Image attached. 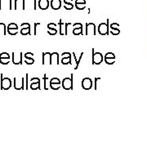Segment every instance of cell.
<instances>
[{
    "instance_id": "6da1fadb",
    "label": "cell",
    "mask_w": 147,
    "mask_h": 147,
    "mask_svg": "<svg viewBox=\"0 0 147 147\" xmlns=\"http://www.w3.org/2000/svg\"><path fill=\"white\" fill-rule=\"evenodd\" d=\"M73 74H70V77L64 78L61 83V86L65 90H72L73 89Z\"/></svg>"
},
{
    "instance_id": "7a4b0ae2",
    "label": "cell",
    "mask_w": 147,
    "mask_h": 147,
    "mask_svg": "<svg viewBox=\"0 0 147 147\" xmlns=\"http://www.w3.org/2000/svg\"><path fill=\"white\" fill-rule=\"evenodd\" d=\"M11 80L7 77H3V74H1V89L8 90L11 87Z\"/></svg>"
},
{
    "instance_id": "3957f363",
    "label": "cell",
    "mask_w": 147,
    "mask_h": 147,
    "mask_svg": "<svg viewBox=\"0 0 147 147\" xmlns=\"http://www.w3.org/2000/svg\"><path fill=\"white\" fill-rule=\"evenodd\" d=\"M13 84H14V88L16 90H24L25 88L24 77H15Z\"/></svg>"
},
{
    "instance_id": "277c9868",
    "label": "cell",
    "mask_w": 147,
    "mask_h": 147,
    "mask_svg": "<svg viewBox=\"0 0 147 147\" xmlns=\"http://www.w3.org/2000/svg\"><path fill=\"white\" fill-rule=\"evenodd\" d=\"M104 60V57L100 53H95L94 48H92V64L93 65H100Z\"/></svg>"
},
{
    "instance_id": "5b68a950",
    "label": "cell",
    "mask_w": 147,
    "mask_h": 147,
    "mask_svg": "<svg viewBox=\"0 0 147 147\" xmlns=\"http://www.w3.org/2000/svg\"><path fill=\"white\" fill-rule=\"evenodd\" d=\"M11 61L14 65H22L23 63V53H19L18 54L12 53L11 54Z\"/></svg>"
},
{
    "instance_id": "8992f818",
    "label": "cell",
    "mask_w": 147,
    "mask_h": 147,
    "mask_svg": "<svg viewBox=\"0 0 147 147\" xmlns=\"http://www.w3.org/2000/svg\"><path fill=\"white\" fill-rule=\"evenodd\" d=\"M109 20H107V23H100L98 26V33L100 35H106L109 34Z\"/></svg>"
},
{
    "instance_id": "52a82bcc",
    "label": "cell",
    "mask_w": 147,
    "mask_h": 147,
    "mask_svg": "<svg viewBox=\"0 0 147 147\" xmlns=\"http://www.w3.org/2000/svg\"><path fill=\"white\" fill-rule=\"evenodd\" d=\"M50 84V88L53 90H58L59 88H61V80L58 78H56V77H54L50 80V84Z\"/></svg>"
},
{
    "instance_id": "ba28073f",
    "label": "cell",
    "mask_w": 147,
    "mask_h": 147,
    "mask_svg": "<svg viewBox=\"0 0 147 147\" xmlns=\"http://www.w3.org/2000/svg\"><path fill=\"white\" fill-rule=\"evenodd\" d=\"M86 35H96V26L94 23L86 24Z\"/></svg>"
},
{
    "instance_id": "9c48e42d",
    "label": "cell",
    "mask_w": 147,
    "mask_h": 147,
    "mask_svg": "<svg viewBox=\"0 0 147 147\" xmlns=\"http://www.w3.org/2000/svg\"><path fill=\"white\" fill-rule=\"evenodd\" d=\"M92 80L88 77H85L82 80V88L84 90H90L92 88Z\"/></svg>"
},
{
    "instance_id": "30bf717a",
    "label": "cell",
    "mask_w": 147,
    "mask_h": 147,
    "mask_svg": "<svg viewBox=\"0 0 147 147\" xmlns=\"http://www.w3.org/2000/svg\"><path fill=\"white\" fill-rule=\"evenodd\" d=\"M30 88L31 90H38L40 89V79L37 77L32 78L30 79Z\"/></svg>"
},
{
    "instance_id": "8fae6325",
    "label": "cell",
    "mask_w": 147,
    "mask_h": 147,
    "mask_svg": "<svg viewBox=\"0 0 147 147\" xmlns=\"http://www.w3.org/2000/svg\"><path fill=\"white\" fill-rule=\"evenodd\" d=\"M105 63L108 65H113L115 61V55L112 53H107L104 57Z\"/></svg>"
},
{
    "instance_id": "7c38bea8",
    "label": "cell",
    "mask_w": 147,
    "mask_h": 147,
    "mask_svg": "<svg viewBox=\"0 0 147 147\" xmlns=\"http://www.w3.org/2000/svg\"><path fill=\"white\" fill-rule=\"evenodd\" d=\"M61 63L63 65H71V54L68 52H65L61 55Z\"/></svg>"
},
{
    "instance_id": "4fadbf2b",
    "label": "cell",
    "mask_w": 147,
    "mask_h": 147,
    "mask_svg": "<svg viewBox=\"0 0 147 147\" xmlns=\"http://www.w3.org/2000/svg\"><path fill=\"white\" fill-rule=\"evenodd\" d=\"M50 6L53 10H59L61 7V0H51Z\"/></svg>"
},
{
    "instance_id": "5bb4252c",
    "label": "cell",
    "mask_w": 147,
    "mask_h": 147,
    "mask_svg": "<svg viewBox=\"0 0 147 147\" xmlns=\"http://www.w3.org/2000/svg\"><path fill=\"white\" fill-rule=\"evenodd\" d=\"M38 5L41 10H47L49 7V0H39Z\"/></svg>"
},
{
    "instance_id": "9a60e30c",
    "label": "cell",
    "mask_w": 147,
    "mask_h": 147,
    "mask_svg": "<svg viewBox=\"0 0 147 147\" xmlns=\"http://www.w3.org/2000/svg\"><path fill=\"white\" fill-rule=\"evenodd\" d=\"M59 54L57 53H51V60H50V65H59Z\"/></svg>"
},
{
    "instance_id": "2e32d148",
    "label": "cell",
    "mask_w": 147,
    "mask_h": 147,
    "mask_svg": "<svg viewBox=\"0 0 147 147\" xmlns=\"http://www.w3.org/2000/svg\"><path fill=\"white\" fill-rule=\"evenodd\" d=\"M15 10H25V0H15Z\"/></svg>"
},
{
    "instance_id": "e0dca14e",
    "label": "cell",
    "mask_w": 147,
    "mask_h": 147,
    "mask_svg": "<svg viewBox=\"0 0 147 147\" xmlns=\"http://www.w3.org/2000/svg\"><path fill=\"white\" fill-rule=\"evenodd\" d=\"M50 60H51V53H42V65H46V64L50 65Z\"/></svg>"
},
{
    "instance_id": "ac0fdd59",
    "label": "cell",
    "mask_w": 147,
    "mask_h": 147,
    "mask_svg": "<svg viewBox=\"0 0 147 147\" xmlns=\"http://www.w3.org/2000/svg\"><path fill=\"white\" fill-rule=\"evenodd\" d=\"M110 27H111V34H114V35H118L119 34V25L118 24H116V23H113L111 26H110Z\"/></svg>"
},
{
    "instance_id": "d6986e66",
    "label": "cell",
    "mask_w": 147,
    "mask_h": 147,
    "mask_svg": "<svg viewBox=\"0 0 147 147\" xmlns=\"http://www.w3.org/2000/svg\"><path fill=\"white\" fill-rule=\"evenodd\" d=\"M64 23H62V21L61 20H60L59 21V27H60V34L61 35H65V29L64 28L63 29V26H64Z\"/></svg>"
},
{
    "instance_id": "ffe728a7",
    "label": "cell",
    "mask_w": 147,
    "mask_h": 147,
    "mask_svg": "<svg viewBox=\"0 0 147 147\" xmlns=\"http://www.w3.org/2000/svg\"><path fill=\"white\" fill-rule=\"evenodd\" d=\"M74 55V60H75V62H76V66H75V68L74 69H77L79 68V63H80V61L82 60V57H83V55H84V53H82L80 54V57H79V59H77L76 57V56H75V53H73Z\"/></svg>"
},
{
    "instance_id": "44dd1931",
    "label": "cell",
    "mask_w": 147,
    "mask_h": 147,
    "mask_svg": "<svg viewBox=\"0 0 147 147\" xmlns=\"http://www.w3.org/2000/svg\"><path fill=\"white\" fill-rule=\"evenodd\" d=\"M6 30V26L4 23H0V34L2 35H6L7 34Z\"/></svg>"
},
{
    "instance_id": "7402d4cb",
    "label": "cell",
    "mask_w": 147,
    "mask_h": 147,
    "mask_svg": "<svg viewBox=\"0 0 147 147\" xmlns=\"http://www.w3.org/2000/svg\"><path fill=\"white\" fill-rule=\"evenodd\" d=\"M83 34V28H74L73 34L74 35H79V34Z\"/></svg>"
},
{
    "instance_id": "603a6c76",
    "label": "cell",
    "mask_w": 147,
    "mask_h": 147,
    "mask_svg": "<svg viewBox=\"0 0 147 147\" xmlns=\"http://www.w3.org/2000/svg\"><path fill=\"white\" fill-rule=\"evenodd\" d=\"M11 61V57H7V58H0V63L2 65H7L9 64Z\"/></svg>"
},
{
    "instance_id": "cb8c5ba5",
    "label": "cell",
    "mask_w": 147,
    "mask_h": 147,
    "mask_svg": "<svg viewBox=\"0 0 147 147\" xmlns=\"http://www.w3.org/2000/svg\"><path fill=\"white\" fill-rule=\"evenodd\" d=\"M25 63L26 65H33L34 63V59L33 57L25 58Z\"/></svg>"
},
{
    "instance_id": "d4e9b609",
    "label": "cell",
    "mask_w": 147,
    "mask_h": 147,
    "mask_svg": "<svg viewBox=\"0 0 147 147\" xmlns=\"http://www.w3.org/2000/svg\"><path fill=\"white\" fill-rule=\"evenodd\" d=\"M21 34H22V35H27V34H30V28L21 29Z\"/></svg>"
},
{
    "instance_id": "484cf974",
    "label": "cell",
    "mask_w": 147,
    "mask_h": 147,
    "mask_svg": "<svg viewBox=\"0 0 147 147\" xmlns=\"http://www.w3.org/2000/svg\"><path fill=\"white\" fill-rule=\"evenodd\" d=\"M7 33L10 35H16L18 33V30L17 29H7Z\"/></svg>"
},
{
    "instance_id": "4316f807",
    "label": "cell",
    "mask_w": 147,
    "mask_h": 147,
    "mask_svg": "<svg viewBox=\"0 0 147 147\" xmlns=\"http://www.w3.org/2000/svg\"><path fill=\"white\" fill-rule=\"evenodd\" d=\"M42 79H43V82H44V84H43V85H44V89L45 90H48V88H47V80H49V78H47V74H44V76L42 77Z\"/></svg>"
},
{
    "instance_id": "83f0119b",
    "label": "cell",
    "mask_w": 147,
    "mask_h": 147,
    "mask_svg": "<svg viewBox=\"0 0 147 147\" xmlns=\"http://www.w3.org/2000/svg\"><path fill=\"white\" fill-rule=\"evenodd\" d=\"M64 7H65V9H66V10H72L74 8V5L72 3H65V5H64Z\"/></svg>"
},
{
    "instance_id": "f1b7e54d",
    "label": "cell",
    "mask_w": 147,
    "mask_h": 147,
    "mask_svg": "<svg viewBox=\"0 0 147 147\" xmlns=\"http://www.w3.org/2000/svg\"><path fill=\"white\" fill-rule=\"evenodd\" d=\"M47 34H49L50 35H56L57 34V29H48Z\"/></svg>"
},
{
    "instance_id": "f546056e",
    "label": "cell",
    "mask_w": 147,
    "mask_h": 147,
    "mask_svg": "<svg viewBox=\"0 0 147 147\" xmlns=\"http://www.w3.org/2000/svg\"><path fill=\"white\" fill-rule=\"evenodd\" d=\"M75 7L78 10H84L86 7V4H79V3H75Z\"/></svg>"
},
{
    "instance_id": "4dcf8cb0",
    "label": "cell",
    "mask_w": 147,
    "mask_h": 147,
    "mask_svg": "<svg viewBox=\"0 0 147 147\" xmlns=\"http://www.w3.org/2000/svg\"><path fill=\"white\" fill-rule=\"evenodd\" d=\"M7 29H17L18 30V26L16 25V23H10L7 26Z\"/></svg>"
},
{
    "instance_id": "1f68e13d",
    "label": "cell",
    "mask_w": 147,
    "mask_h": 147,
    "mask_svg": "<svg viewBox=\"0 0 147 147\" xmlns=\"http://www.w3.org/2000/svg\"><path fill=\"white\" fill-rule=\"evenodd\" d=\"M57 24H55V23H49L48 25H47V28L48 29H57Z\"/></svg>"
},
{
    "instance_id": "d6a6232c",
    "label": "cell",
    "mask_w": 147,
    "mask_h": 147,
    "mask_svg": "<svg viewBox=\"0 0 147 147\" xmlns=\"http://www.w3.org/2000/svg\"><path fill=\"white\" fill-rule=\"evenodd\" d=\"M21 29H26V28H30V25L29 23H22L21 25Z\"/></svg>"
},
{
    "instance_id": "836d02e7",
    "label": "cell",
    "mask_w": 147,
    "mask_h": 147,
    "mask_svg": "<svg viewBox=\"0 0 147 147\" xmlns=\"http://www.w3.org/2000/svg\"><path fill=\"white\" fill-rule=\"evenodd\" d=\"M10 57V55L7 53H3L0 54V58H7Z\"/></svg>"
},
{
    "instance_id": "e575fe53",
    "label": "cell",
    "mask_w": 147,
    "mask_h": 147,
    "mask_svg": "<svg viewBox=\"0 0 147 147\" xmlns=\"http://www.w3.org/2000/svg\"><path fill=\"white\" fill-rule=\"evenodd\" d=\"M74 28H83V25L81 23H74L73 25Z\"/></svg>"
},
{
    "instance_id": "d590c367",
    "label": "cell",
    "mask_w": 147,
    "mask_h": 147,
    "mask_svg": "<svg viewBox=\"0 0 147 147\" xmlns=\"http://www.w3.org/2000/svg\"><path fill=\"white\" fill-rule=\"evenodd\" d=\"M75 3H79V4H86V0H75Z\"/></svg>"
},
{
    "instance_id": "8d00e7d4",
    "label": "cell",
    "mask_w": 147,
    "mask_h": 147,
    "mask_svg": "<svg viewBox=\"0 0 147 147\" xmlns=\"http://www.w3.org/2000/svg\"><path fill=\"white\" fill-rule=\"evenodd\" d=\"M25 58H27V57H34V54L32 53H26L25 54Z\"/></svg>"
},
{
    "instance_id": "74e56055",
    "label": "cell",
    "mask_w": 147,
    "mask_h": 147,
    "mask_svg": "<svg viewBox=\"0 0 147 147\" xmlns=\"http://www.w3.org/2000/svg\"><path fill=\"white\" fill-rule=\"evenodd\" d=\"M101 79V78H100V77H96L95 78V90H96L97 89V84H96V82L98 81V80H100Z\"/></svg>"
},
{
    "instance_id": "f35d334b",
    "label": "cell",
    "mask_w": 147,
    "mask_h": 147,
    "mask_svg": "<svg viewBox=\"0 0 147 147\" xmlns=\"http://www.w3.org/2000/svg\"><path fill=\"white\" fill-rule=\"evenodd\" d=\"M26 89L28 90L29 89V78H28V77H29V74H26Z\"/></svg>"
},
{
    "instance_id": "ab89813d",
    "label": "cell",
    "mask_w": 147,
    "mask_h": 147,
    "mask_svg": "<svg viewBox=\"0 0 147 147\" xmlns=\"http://www.w3.org/2000/svg\"><path fill=\"white\" fill-rule=\"evenodd\" d=\"M38 25H40V23H34V35H36V27L38 26Z\"/></svg>"
},
{
    "instance_id": "60d3db41",
    "label": "cell",
    "mask_w": 147,
    "mask_h": 147,
    "mask_svg": "<svg viewBox=\"0 0 147 147\" xmlns=\"http://www.w3.org/2000/svg\"><path fill=\"white\" fill-rule=\"evenodd\" d=\"M73 0H64V3H72Z\"/></svg>"
},
{
    "instance_id": "b9f144b4",
    "label": "cell",
    "mask_w": 147,
    "mask_h": 147,
    "mask_svg": "<svg viewBox=\"0 0 147 147\" xmlns=\"http://www.w3.org/2000/svg\"><path fill=\"white\" fill-rule=\"evenodd\" d=\"M34 9L36 10V0H34Z\"/></svg>"
},
{
    "instance_id": "7bdbcfd3",
    "label": "cell",
    "mask_w": 147,
    "mask_h": 147,
    "mask_svg": "<svg viewBox=\"0 0 147 147\" xmlns=\"http://www.w3.org/2000/svg\"><path fill=\"white\" fill-rule=\"evenodd\" d=\"M12 9V7H11V0H10V10Z\"/></svg>"
},
{
    "instance_id": "ee69618b",
    "label": "cell",
    "mask_w": 147,
    "mask_h": 147,
    "mask_svg": "<svg viewBox=\"0 0 147 147\" xmlns=\"http://www.w3.org/2000/svg\"><path fill=\"white\" fill-rule=\"evenodd\" d=\"M0 9H1V0H0Z\"/></svg>"
}]
</instances>
